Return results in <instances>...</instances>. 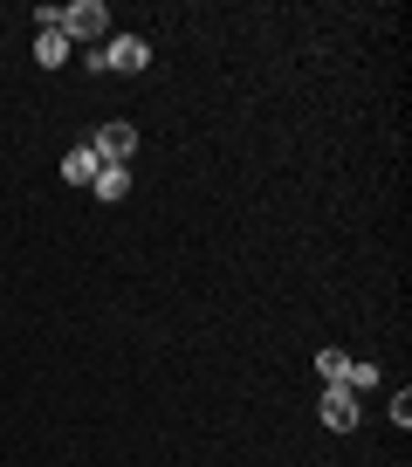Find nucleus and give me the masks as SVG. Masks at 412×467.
<instances>
[{"instance_id": "obj_1", "label": "nucleus", "mask_w": 412, "mask_h": 467, "mask_svg": "<svg viewBox=\"0 0 412 467\" xmlns=\"http://www.w3.org/2000/svg\"><path fill=\"white\" fill-rule=\"evenodd\" d=\"M103 28H110V7H103V0H76V7H62V35H69V42H97Z\"/></svg>"}, {"instance_id": "obj_2", "label": "nucleus", "mask_w": 412, "mask_h": 467, "mask_svg": "<svg viewBox=\"0 0 412 467\" xmlns=\"http://www.w3.org/2000/svg\"><path fill=\"white\" fill-rule=\"evenodd\" d=\"M89 151H97V165H131L138 131H131V124H103V131L89 138Z\"/></svg>"}, {"instance_id": "obj_3", "label": "nucleus", "mask_w": 412, "mask_h": 467, "mask_svg": "<svg viewBox=\"0 0 412 467\" xmlns=\"http://www.w3.org/2000/svg\"><path fill=\"white\" fill-rule=\"evenodd\" d=\"M97 62H103V69H124V76H138V69L151 62V48L138 42V35H118V42H103V48H97Z\"/></svg>"}, {"instance_id": "obj_4", "label": "nucleus", "mask_w": 412, "mask_h": 467, "mask_svg": "<svg viewBox=\"0 0 412 467\" xmlns=\"http://www.w3.org/2000/svg\"><path fill=\"white\" fill-rule=\"evenodd\" d=\"M357 420H365V412H357V392H344V385H324V426H330V433H351Z\"/></svg>"}, {"instance_id": "obj_5", "label": "nucleus", "mask_w": 412, "mask_h": 467, "mask_svg": "<svg viewBox=\"0 0 412 467\" xmlns=\"http://www.w3.org/2000/svg\"><path fill=\"white\" fill-rule=\"evenodd\" d=\"M97 172H103V165H97V151H89V145H76L69 159H62V179H69V186H97Z\"/></svg>"}, {"instance_id": "obj_6", "label": "nucleus", "mask_w": 412, "mask_h": 467, "mask_svg": "<svg viewBox=\"0 0 412 467\" xmlns=\"http://www.w3.org/2000/svg\"><path fill=\"white\" fill-rule=\"evenodd\" d=\"M35 62H42V69H62V62H69V35L42 28V35H35Z\"/></svg>"}, {"instance_id": "obj_7", "label": "nucleus", "mask_w": 412, "mask_h": 467, "mask_svg": "<svg viewBox=\"0 0 412 467\" xmlns=\"http://www.w3.org/2000/svg\"><path fill=\"white\" fill-rule=\"evenodd\" d=\"M89 192H97V200H124V192H131V165H103Z\"/></svg>"}, {"instance_id": "obj_8", "label": "nucleus", "mask_w": 412, "mask_h": 467, "mask_svg": "<svg viewBox=\"0 0 412 467\" xmlns=\"http://www.w3.org/2000/svg\"><path fill=\"white\" fill-rule=\"evenodd\" d=\"M344 365H351L344 350H316V379H324V385H344Z\"/></svg>"}, {"instance_id": "obj_9", "label": "nucleus", "mask_w": 412, "mask_h": 467, "mask_svg": "<svg viewBox=\"0 0 412 467\" xmlns=\"http://www.w3.org/2000/svg\"><path fill=\"white\" fill-rule=\"evenodd\" d=\"M371 385H378V371H371L365 358H351V365H344V392H371Z\"/></svg>"}]
</instances>
